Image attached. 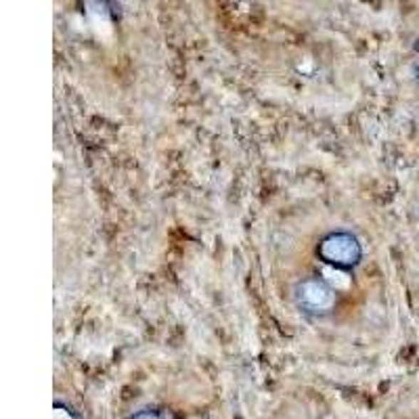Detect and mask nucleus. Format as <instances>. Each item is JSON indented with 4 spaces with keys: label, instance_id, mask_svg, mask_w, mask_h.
<instances>
[{
    "label": "nucleus",
    "instance_id": "1",
    "mask_svg": "<svg viewBox=\"0 0 419 419\" xmlns=\"http://www.w3.org/2000/svg\"><path fill=\"white\" fill-rule=\"evenodd\" d=\"M314 256L321 264L342 271V273H352L365 256V249L361 239L352 231H329L325 233L316 245H314Z\"/></svg>",
    "mask_w": 419,
    "mask_h": 419
},
{
    "label": "nucleus",
    "instance_id": "2",
    "mask_svg": "<svg viewBox=\"0 0 419 419\" xmlns=\"http://www.w3.org/2000/svg\"><path fill=\"white\" fill-rule=\"evenodd\" d=\"M291 300L302 314L311 319H325L336 313L340 304V291L323 277L309 275L294 283Z\"/></svg>",
    "mask_w": 419,
    "mask_h": 419
},
{
    "label": "nucleus",
    "instance_id": "3",
    "mask_svg": "<svg viewBox=\"0 0 419 419\" xmlns=\"http://www.w3.org/2000/svg\"><path fill=\"white\" fill-rule=\"evenodd\" d=\"M53 419H80V418H78V413L71 409L70 405H66V403L57 400V403L53 405Z\"/></svg>",
    "mask_w": 419,
    "mask_h": 419
},
{
    "label": "nucleus",
    "instance_id": "4",
    "mask_svg": "<svg viewBox=\"0 0 419 419\" xmlns=\"http://www.w3.org/2000/svg\"><path fill=\"white\" fill-rule=\"evenodd\" d=\"M128 419H164L157 409H140L137 413H133Z\"/></svg>",
    "mask_w": 419,
    "mask_h": 419
},
{
    "label": "nucleus",
    "instance_id": "5",
    "mask_svg": "<svg viewBox=\"0 0 419 419\" xmlns=\"http://www.w3.org/2000/svg\"><path fill=\"white\" fill-rule=\"evenodd\" d=\"M413 76H415V82H418V84H419V63H418V66H415V71H413Z\"/></svg>",
    "mask_w": 419,
    "mask_h": 419
}]
</instances>
